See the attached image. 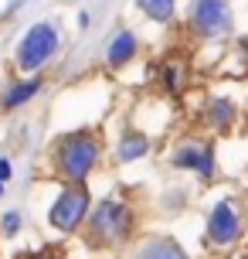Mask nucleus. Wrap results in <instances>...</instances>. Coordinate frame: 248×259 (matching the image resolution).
<instances>
[{
	"label": "nucleus",
	"mask_w": 248,
	"mask_h": 259,
	"mask_svg": "<svg viewBox=\"0 0 248 259\" xmlns=\"http://www.w3.org/2000/svg\"><path fill=\"white\" fill-rule=\"evenodd\" d=\"M99 157H102V143L92 130H75L58 137V143L51 147V164L54 174L65 184H85L89 174L99 167Z\"/></svg>",
	"instance_id": "obj_1"
},
{
	"label": "nucleus",
	"mask_w": 248,
	"mask_h": 259,
	"mask_svg": "<svg viewBox=\"0 0 248 259\" xmlns=\"http://www.w3.org/2000/svg\"><path fill=\"white\" fill-rule=\"evenodd\" d=\"M133 225H136V215H133L130 201L105 198L85 215V242L95 249H112L133 235Z\"/></svg>",
	"instance_id": "obj_2"
},
{
	"label": "nucleus",
	"mask_w": 248,
	"mask_h": 259,
	"mask_svg": "<svg viewBox=\"0 0 248 259\" xmlns=\"http://www.w3.org/2000/svg\"><path fill=\"white\" fill-rule=\"evenodd\" d=\"M58 45H61V38H58V27L51 21L31 24L17 45V68L21 72H41L58 55Z\"/></svg>",
	"instance_id": "obj_3"
},
{
	"label": "nucleus",
	"mask_w": 248,
	"mask_h": 259,
	"mask_svg": "<svg viewBox=\"0 0 248 259\" xmlns=\"http://www.w3.org/2000/svg\"><path fill=\"white\" fill-rule=\"evenodd\" d=\"M89 208H92L89 188H85V184H65V188H61V194L51 201L48 222H51V229L72 235V232H79L82 225H85Z\"/></svg>",
	"instance_id": "obj_4"
},
{
	"label": "nucleus",
	"mask_w": 248,
	"mask_h": 259,
	"mask_svg": "<svg viewBox=\"0 0 248 259\" xmlns=\"http://www.w3.org/2000/svg\"><path fill=\"white\" fill-rule=\"evenodd\" d=\"M187 21L197 38H221L235 27V14L228 0H191Z\"/></svg>",
	"instance_id": "obj_5"
},
{
	"label": "nucleus",
	"mask_w": 248,
	"mask_h": 259,
	"mask_svg": "<svg viewBox=\"0 0 248 259\" xmlns=\"http://www.w3.org/2000/svg\"><path fill=\"white\" fill-rule=\"evenodd\" d=\"M241 232H245V215H241L238 201H235V198H221L218 205L211 208V215H208V239H211V246H218V249L235 246L238 239H241Z\"/></svg>",
	"instance_id": "obj_6"
},
{
	"label": "nucleus",
	"mask_w": 248,
	"mask_h": 259,
	"mask_svg": "<svg viewBox=\"0 0 248 259\" xmlns=\"http://www.w3.org/2000/svg\"><path fill=\"white\" fill-rule=\"evenodd\" d=\"M170 164L180 170H194L197 178H204L211 181L214 174H218V160H214V147L208 140H183L173 147V154H170Z\"/></svg>",
	"instance_id": "obj_7"
},
{
	"label": "nucleus",
	"mask_w": 248,
	"mask_h": 259,
	"mask_svg": "<svg viewBox=\"0 0 248 259\" xmlns=\"http://www.w3.org/2000/svg\"><path fill=\"white\" fill-rule=\"evenodd\" d=\"M136 52H140V38L133 34V31H116L112 34V41H109V52H105V65L112 68V72H119V68H126V65L136 58Z\"/></svg>",
	"instance_id": "obj_8"
},
{
	"label": "nucleus",
	"mask_w": 248,
	"mask_h": 259,
	"mask_svg": "<svg viewBox=\"0 0 248 259\" xmlns=\"http://www.w3.org/2000/svg\"><path fill=\"white\" fill-rule=\"evenodd\" d=\"M204 116H208V126L211 130L228 133V130L235 126V119H238V106H235V99H228V96H211Z\"/></svg>",
	"instance_id": "obj_9"
},
{
	"label": "nucleus",
	"mask_w": 248,
	"mask_h": 259,
	"mask_svg": "<svg viewBox=\"0 0 248 259\" xmlns=\"http://www.w3.org/2000/svg\"><path fill=\"white\" fill-rule=\"evenodd\" d=\"M150 150H153V140H150L146 133H140V130H126V133L119 137V143H116V160L119 164H133V160L146 157Z\"/></svg>",
	"instance_id": "obj_10"
},
{
	"label": "nucleus",
	"mask_w": 248,
	"mask_h": 259,
	"mask_svg": "<svg viewBox=\"0 0 248 259\" xmlns=\"http://www.w3.org/2000/svg\"><path fill=\"white\" fill-rule=\"evenodd\" d=\"M133 259H187V256H183V249L170 235H153V239H146L143 246L136 249Z\"/></svg>",
	"instance_id": "obj_11"
},
{
	"label": "nucleus",
	"mask_w": 248,
	"mask_h": 259,
	"mask_svg": "<svg viewBox=\"0 0 248 259\" xmlns=\"http://www.w3.org/2000/svg\"><path fill=\"white\" fill-rule=\"evenodd\" d=\"M41 75H34V78H27V82H14L11 89L4 92V109H17V106H24V103H31L34 96L41 92Z\"/></svg>",
	"instance_id": "obj_12"
},
{
	"label": "nucleus",
	"mask_w": 248,
	"mask_h": 259,
	"mask_svg": "<svg viewBox=\"0 0 248 259\" xmlns=\"http://www.w3.org/2000/svg\"><path fill=\"white\" fill-rule=\"evenodd\" d=\"M136 7H140L150 21H157V24H170V21H173V14H177V0H136Z\"/></svg>",
	"instance_id": "obj_13"
},
{
	"label": "nucleus",
	"mask_w": 248,
	"mask_h": 259,
	"mask_svg": "<svg viewBox=\"0 0 248 259\" xmlns=\"http://www.w3.org/2000/svg\"><path fill=\"white\" fill-rule=\"evenodd\" d=\"M163 85H167V92H173V96L183 89V65L170 62L167 68H163Z\"/></svg>",
	"instance_id": "obj_14"
},
{
	"label": "nucleus",
	"mask_w": 248,
	"mask_h": 259,
	"mask_svg": "<svg viewBox=\"0 0 248 259\" xmlns=\"http://www.w3.org/2000/svg\"><path fill=\"white\" fill-rule=\"evenodd\" d=\"M17 229H21V211H7V215H4V232L17 235Z\"/></svg>",
	"instance_id": "obj_15"
},
{
	"label": "nucleus",
	"mask_w": 248,
	"mask_h": 259,
	"mask_svg": "<svg viewBox=\"0 0 248 259\" xmlns=\"http://www.w3.org/2000/svg\"><path fill=\"white\" fill-rule=\"evenodd\" d=\"M11 174H14L11 160H7V157H0V184H7V181H11Z\"/></svg>",
	"instance_id": "obj_16"
},
{
	"label": "nucleus",
	"mask_w": 248,
	"mask_h": 259,
	"mask_svg": "<svg viewBox=\"0 0 248 259\" xmlns=\"http://www.w3.org/2000/svg\"><path fill=\"white\" fill-rule=\"evenodd\" d=\"M241 55H245V58H248V38L241 41Z\"/></svg>",
	"instance_id": "obj_17"
},
{
	"label": "nucleus",
	"mask_w": 248,
	"mask_h": 259,
	"mask_svg": "<svg viewBox=\"0 0 248 259\" xmlns=\"http://www.w3.org/2000/svg\"><path fill=\"white\" fill-rule=\"evenodd\" d=\"M27 259H54V256H27Z\"/></svg>",
	"instance_id": "obj_18"
},
{
	"label": "nucleus",
	"mask_w": 248,
	"mask_h": 259,
	"mask_svg": "<svg viewBox=\"0 0 248 259\" xmlns=\"http://www.w3.org/2000/svg\"><path fill=\"white\" fill-rule=\"evenodd\" d=\"M0 194H4V184H0Z\"/></svg>",
	"instance_id": "obj_19"
}]
</instances>
